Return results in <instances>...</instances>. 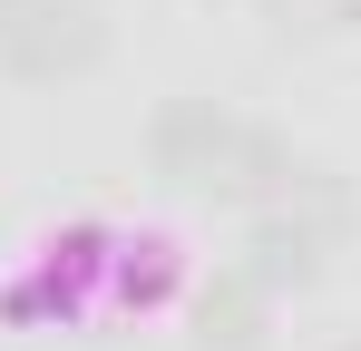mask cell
<instances>
[{
	"label": "cell",
	"mask_w": 361,
	"mask_h": 351,
	"mask_svg": "<svg viewBox=\"0 0 361 351\" xmlns=\"http://www.w3.org/2000/svg\"><path fill=\"white\" fill-rule=\"evenodd\" d=\"M147 166L185 185V195H225V205H283V185H293V147L274 137V127H254V117L215 108V98H166V108L147 117Z\"/></svg>",
	"instance_id": "6da1fadb"
},
{
	"label": "cell",
	"mask_w": 361,
	"mask_h": 351,
	"mask_svg": "<svg viewBox=\"0 0 361 351\" xmlns=\"http://www.w3.org/2000/svg\"><path fill=\"white\" fill-rule=\"evenodd\" d=\"M108 58V10L98 0H30L10 30H0V68L20 88H68Z\"/></svg>",
	"instance_id": "7a4b0ae2"
},
{
	"label": "cell",
	"mask_w": 361,
	"mask_h": 351,
	"mask_svg": "<svg viewBox=\"0 0 361 351\" xmlns=\"http://www.w3.org/2000/svg\"><path fill=\"white\" fill-rule=\"evenodd\" d=\"M322 264H332V234L322 225H302L293 205H254V225H244V283H264L274 302L283 292H312L322 283Z\"/></svg>",
	"instance_id": "3957f363"
},
{
	"label": "cell",
	"mask_w": 361,
	"mask_h": 351,
	"mask_svg": "<svg viewBox=\"0 0 361 351\" xmlns=\"http://www.w3.org/2000/svg\"><path fill=\"white\" fill-rule=\"evenodd\" d=\"M108 254H118V234H108V225H68L59 244L39 254V273H30V283H10V312H20V322H68V312L98 292Z\"/></svg>",
	"instance_id": "277c9868"
},
{
	"label": "cell",
	"mask_w": 361,
	"mask_h": 351,
	"mask_svg": "<svg viewBox=\"0 0 361 351\" xmlns=\"http://www.w3.org/2000/svg\"><path fill=\"white\" fill-rule=\"evenodd\" d=\"M264 322H274V292L244 273H215L195 292V351H264Z\"/></svg>",
	"instance_id": "5b68a950"
},
{
	"label": "cell",
	"mask_w": 361,
	"mask_h": 351,
	"mask_svg": "<svg viewBox=\"0 0 361 351\" xmlns=\"http://www.w3.org/2000/svg\"><path fill=\"white\" fill-rule=\"evenodd\" d=\"M185 264L166 234H118V254H108V292H118L127 312H157V302H176Z\"/></svg>",
	"instance_id": "8992f818"
},
{
	"label": "cell",
	"mask_w": 361,
	"mask_h": 351,
	"mask_svg": "<svg viewBox=\"0 0 361 351\" xmlns=\"http://www.w3.org/2000/svg\"><path fill=\"white\" fill-rule=\"evenodd\" d=\"M283 205H293L302 225H322L332 244H342V234H352V215H361V205H352V176H342V166H293Z\"/></svg>",
	"instance_id": "52a82bcc"
},
{
	"label": "cell",
	"mask_w": 361,
	"mask_h": 351,
	"mask_svg": "<svg viewBox=\"0 0 361 351\" xmlns=\"http://www.w3.org/2000/svg\"><path fill=\"white\" fill-rule=\"evenodd\" d=\"M254 10H264L274 39H342V30H361V0H254Z\"/></svg>",
	"instance_id": "ba28073f"
},
{
	"label": "cell",
	"mask_w": 361,
	"mask_h": 351,
	"mask_svg": "<svg viewBox=\"0 0 361 351\" xmlns=\"http://www.w3.org/2000/svg\"><path fill=\"white\" fill-rule=\"evenodd\" d=\"M20 10H30V0H0V30H10V20H20Z\"/></svg>",
	"instance_id": "9c48e42d"
},
{
	"label": "cell",
	"mask_w": 361,
	"mask_h": 351,
	"mask_svg": "<svg viewBox=\"0 0 361 351\" xmlns=\"http://www.w3.org/2000/svg\"><path fill=\"white\" fill-rule=\"evenodd\" d=\"M342 351H361V342H342Z\"/></svg>",
	"instance_id": "30bf717a"
}]
</instances>
